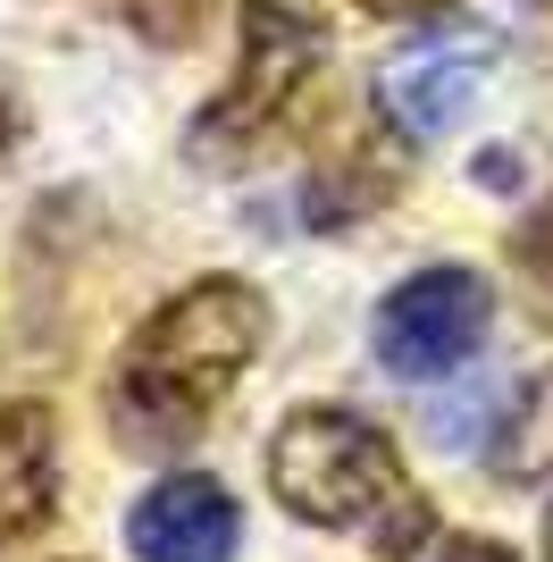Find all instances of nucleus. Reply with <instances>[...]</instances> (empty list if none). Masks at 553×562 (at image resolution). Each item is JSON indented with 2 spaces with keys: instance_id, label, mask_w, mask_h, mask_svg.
Returning <instances> with one entry per match:
<instances>
[{
  "instance_id": "6e6552de",
  "label": "nucleus",
  "mask_w": 553,
  "mask_h": 562,
  "mask_svg": "<svg viewBox=\"0 0 553 562\" xmlns=\"http://www.w3.org/2000/svg\"><path fill=\"white\" fill-rule=\"evenodd\" d=\"M394 193H403V151L377 143V135H361V143H345L336 160L311 168V186H302V218H311V227H352V218L386 211Z\"/></svg>"
},
{
  "instance_id": "20e7f679",
  "label": "nucleus",
  "mask_w": 553,
  "mask_h": 562,
  "mask_svg": "<svg viewBox=\"0 0 553 562\" xmlns=\"http://www.w3.org/2000/svg\"><path fill=\"white\" fill-rule=\"evenodd\" d=\"M486 319H495V294H486L478 269H461V260H444V269H419V278H403L377 303V361H386L394 378H444L453 361H470L486 336Z\"/></svg>"
},
{
  "instance_id": "7ed1b4c3",
  "label": "nucleus",
  "mask_w": 553,
  "mask_h": 562,
  "mask_svg": "<svg viewBox=\"0 0 553 562\" xmlns=\"http://www.w3.org/2000/svg\"><path fill=\"white\" fill-rule=\"evenodd\" d=\"M235 25H244L235 76L218 85V101H210L202 126H193V151H210V160L252 151L260 135H276V126L294 117V101L311 93L319 68H327V34L302 18L294 0H244Z\"/></svg>"
},
{
  "instance_id": "423d86ee",
  "label": "nucleus",
  "mask_w": 553,
  "mask_h": 562,
  "mask_svg": "<svg viewBox=\"0 0 553 562\" xmlns=\"http://www.w3.org/2000/svg\"><path fill=\"white\" fill-rule=\"evenodd\" d=\"M486 59L495 50L486 43H419V50H403V59H386L377 68V110L403 126V135H444V126H461V110L478 101V85H486Z\"/></svg>"
},
{
  "instance_id": "f03ea898",
  "label": "nucleus",
  "mask_w": 553,
  "mask_h": 562,
  "mask_svg": "<svg viewBox=\"0 0 553 562\" xmlns=\"http://www.w3.org/2000/svg\"><path fill=\"white\" fill-rule=\"evenodd\" d=\"M269 487L276 504L311 529H345L369 538L377 562H411L437 529L428 495L403 479V453L377 420L345 412V403H294L269 437Z\"/></svg>"
},
{
  "instance_id": "2eb2a0df",
  "label": "nucleus",
  "mask_w": 553,
  "mask_h": 562,
  "mask_svg": "<svg viewBox=\"0 0 553 562\" xmlns=\"http://www.w3.org/2000/svg\"><path fill=\"white\" fill-rule=\"evenodd\" d=\"M545 554H553V513H545Z\"/></svg>"
},
{
  "instance_id": "9d476101",
  "label": "nucleus",
  "mask_w": 553,
  "mask_h": 562,
  "mask_svg": "<svg viewBox=\"0 0 553 562\" xmlns=\"http://www.w3.org/2000/svg\"><path fill=\"white\" fill-rule=\"evenodd\" d=\"M117 9H126V25H135L151 50H184L210 25V0H117Z\"/></svg>"
},
{
  "instance_id": "39448f33",
  "label": "nucleus",
  "mask_w": 553,
  "mask_h": 562,
  "mask_svg": "<svg viewBox=\"0 0 553 562\" xmlns=\"http://www.w3.org/2000/svg\"><path fill=\"white\" fill-rule=\"evenodd\" d=\"M235 538H244V513L235 495L202 470H177L126 513V546L135 562H235Z\"/></svg>"
},
{
  "instance_id": "4468645a",
  "label": "nucleus",
  "mask_w": 553,
  "mask_h": 562,
  "mask_svg": "<svg viewBox=\"0 0 553 562\" xmlns=\"http://www.w3.org/2000/svg\"><path fill=\"white\" fill-rule=\"evenodd\" d=\"M369 18H444L453 0H361Z\"/></svg>"
},
{
  "instance_id": "ddd939ff",
  "label": "nucleus",
  "mask_w": 553,
  "mask_h": 562,
  "mask_svg": "<svg viewBox=\"0 0 553 562\" xmlns=\"http://www.w3.org/2000/svg\"><path fill=\"white\" fill-rule=\"evenodd\" d=\"M18 151H25V110H18L9 93H0V168L18 160Z\"/></svg>"
},
{
  "instance_id": "9b49d317",
  "label": "nucleus",
  "mask_w": 553,
  "mask_h": 562,
  "mask_svg": "<svg viewBox=\"0 0 553 562\" xmlns=\"http://www.w3.org/2000/svg\"><path fill=\"white\" fill-rule=\"evenodd\" d=\"M511 269H520V285H529L537 319L553 328V202H545V211H529V227L511 235Z\"/></svg>"
},
{
  "instance_id": "f257e3e1",
  "label": "nucleus",
  "mask_w": 553,
  "mask_h": 562,
  "mask_svg": "<svg viewBox=\"0 0 553 562\" xmlns=\"http://www.w3.org/2000/svg\"><path fill=\"white\" fill-rule=\"evenodd\" d=\"M260 336H269V311L244 278H193L184 294H168L117 352L110 378V428L126 453H177L193 446L218 403L244 386Z\"/></svg>"
},
{
  "instance_id": "0eeeda50",
  "label": "nucleus",
  "mask_w": 553,
  "mask_h": 562,
  "mask_svg": "<svg viewBox=\"0 0 553 562\" xmlns=\"http://www.w3.org/2000/svg\"><path fill=\"white\" fill-rule=\"evenodd\" d=\"M59 513V428L43 403H0V554L43 538Z\"/></svg>"
},
{
  "instance_id": "f8f14e48",
  "label": "nucleus",
  "mask_w": 553,
  "mask_h": 562,
  "mask_svg": "<svg viewBox=\"0 0 553 562\" xmlns=\"http://www.w3.org/2000/svg\"><path fill=\"white\" fill-rule=\"evenodd\" d=\"M437 562H520V554L495 538H453V546H437Z\"/></svg>"
},
{
  "instance_id": "1a4fd4ad",
  "label": "nucleus",
  "mask_w": 553,
  "mask_h": 562,
  "mask_svg": "<svg viewBox=\"0 0 553 562\" xmlns=\"http://www.w3.org/2000/svg\"><path fill=\"white\" fill-rule=\"evenodd\" d=\"M486 462H495V479H511V487H529V479L553 470V370H537L529 386L511 395V420L495 428Z\"/></svg>"
}]
</instances>
